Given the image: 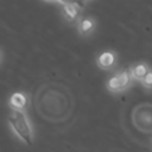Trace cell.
<instances>
[{"instance_id": "6da1fadb", "label": "cell", "mask_w": 152, "mask_h": 152, "mask_svg": "<svg viewBox=\"0 0 152 152\" xmlns=\"http://www.w3.org/2000/svg\"><path fill=\"white\" fill-rule=\"evenodd\" d=\"M8 124L12 127L13 132L15 133V135L21 139L26 145L31 146L33 144V137H32V128L30 125V121L26 116V114L24 113L23 109H14L12 108V110L10 112L8 116H7Z\"/></svg>"}, {"instance_id": "30bf717a", "label": "cell", "mask_w": 152, "mask_h": 152, "mask_svg": "<svg viewBox=\"0 0 152 152\" xmlns=\"http://www.w3.org/2000/svg\"><path fill=\"white\" fill-rule=\"evenodd\" d=\"M46 1H55V0H46Z\"/></svg>"}, {"instance_id": "8992f818", "label": "cell", "mask_w": 152, "mask_h": 152, "mask_svg": "<svg viewBox=\"0 0 152 152\" xmlns=\"http://www.w3.org/2000/svg\"><path fill=\"white\" fill-rule=\"evenodd\" d=\"M80 11H81V8H78L77 6H74V5H63V14L70 21H72V20H75V19L78 18Z\"/></svg>"}, {"instance_id": "7a4b0ae2", "label": "cell", "mask_w": 152, "mask_h": 152, "mask_svg": "<svg viewBox=\"0 0 152 152\" xmlns=\"http://www.w3.org/2000/svg\"><path fill=\"white\" fill-rule=\"evenodd\" d=\"M132 78H133V76H132V72H129V69H125L108 80L107 88H108V90H110L113 93L121 91L131 84Z\"/></svg>"}, {"instance_id": "277c9868", "label": "cell", "mask_w": 152, "mask_h": 152, "mask_svg": "<svg viewBox=\"0 0 152 152\" xmlns=\"http://www.w3.org/2000/svg\"><path fill=\"white\" fill-rule=\"evenodd\" d=\"M26 101V96L23 93H13L10 97V106L14 109H24Z\"/></svg>"}, {"instance_id": "9c48e42d", "label": "cell", "mask_w": 152, "mask_h": 152, "mask_svg": "<svg viewBox=\"0 0 152 152\" xmlns=\"http://www.w3.org/2000/svg\"><path fill=\"white\" fill-rule=\"evenodd\" d=\"M141 82L146 88H152V70H148V72L145 75Z\"/></svg>"}, {"instance_id": "ba28073f", "label": "cell", "mask_w": 152, "mask_h": 152, "mask_svg": "<svg viewBox=\"0 0 152 152\" xmlns=\"http://www.w3.org/2000/svg\"><path fill=\"white\" fill-rule=\"evenodd\" d=\"M62 5H74L77 6L78 8L83 10L86 7V0H57Z\"/></svg>"}, {"instance_id": "5b68a950", "label": "cell", "mask_w": 152, "mask_h": 152, "mask_svg": "<svg viewBox=\"0 0 152 152\" xmlns=\"http://www.w3.org/2000/svg\"><path fill=\"white\" fill-rule=\"evenodd\" d=\"M94 26H95V23H94L93 19H90V18H83L78 23V31H80L81 34L87 36V34H89L93 31Z\"/></svg>"}, {"instance_id": "52a82bcc", "label": "cell", "mask_w": 152, "mask_h": 152, "mask_svg": "<svg viewBox=\"0 0 152 152\" xmlns=\"http://www.w3.org/2000/svg\"><path fill=\"white\" fill-rule=\"evenodd\" d=\"M131 72H132L133 78L139 80V81H142V78L145 77V75L148 72V66H147L145 63H139V64H137V65L132 69Z\"/></svg>"}, {"instance_id": "3957f363", "label": "cell", "mask_w": 152, "mask_h": 152, "mask_svg": "<svg viewBox=\"0 0 152 152\" xmlns=\"http://www.w3.org/2000/svg\"><path fill=\"white\" fill-rule=\"evenodd\" d=\"M115 63V55L110 51H104L97 57V64L102 69H109Z\"/></svg>"}]
</instances>
